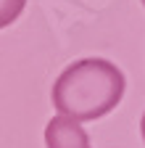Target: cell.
Returning a JSON list of instances; mask_svg holds the SVG:
<instances>
[{"instance_id":"cell-1","label":"cell","mask_w":145,"mask_h":148,"mask_svg":"<svg viewBox=\"0 0 145 148\" xmlns=\"http://www.w3.org/2000/svg\"><path fill=\"white\" fill-rule=\"evenodd\" d=\"M124 71L106 58H82L66 66L56 85L50 101L53 108L77 122H95L121 103L124 98Z\"/></svg>"},{"instance_id":"cell-2","label":"cell","mask_w":145,"mask_h":148,"mask_svg":"<svg viewBox=\"0 0 145 148\" xmlns=\"http://www.w3.org/2000/svg\"><path fill=\"white\" fill-rule=\"evenodd\" d=\"M45 145L48 148H93L90 138L84 132L82 122L71 119V116H53L45 127Z\"/></svg>"},{"instance_id":"cell-3","label":"cell","mask_w":145,"mask_h":148,"mask_svg":"<svg viewBox=\"0 0 145 148\" xmlns=\"http://www.w3.org/2000/svg\"><path fill=\"white\" fill-rule=\"evenodd\" d=\"M24 5H27V0H0V29L11 27L21 16Z\"/></svg>"},{"instance_id":"cell-4","label":"cell","mask_w":145,"mask_h":148,"mask_svg":"<svg viewBox=\"0 0 145 148\" xmlns=\"http://www.w3.org/2000/svg\"><path fill=\"white\" fill-rule=\"evenodd\" d=\"M140 135H142V140H145V114H142V119H140Z\"/></svg>"},{"instance_id":"cell-5","label":"cell","mask_w":145,"mask_h":148,"mask_svg":"<svg viewBox=\"0 0 145 148\" xmlns=\"http://www.w3.org/2000/svg\"><path fill=\"white\" fill-rule=\"evenodd\" d=\"M142 5H145V0H142Z\"/></svg>"}]
</instances>
